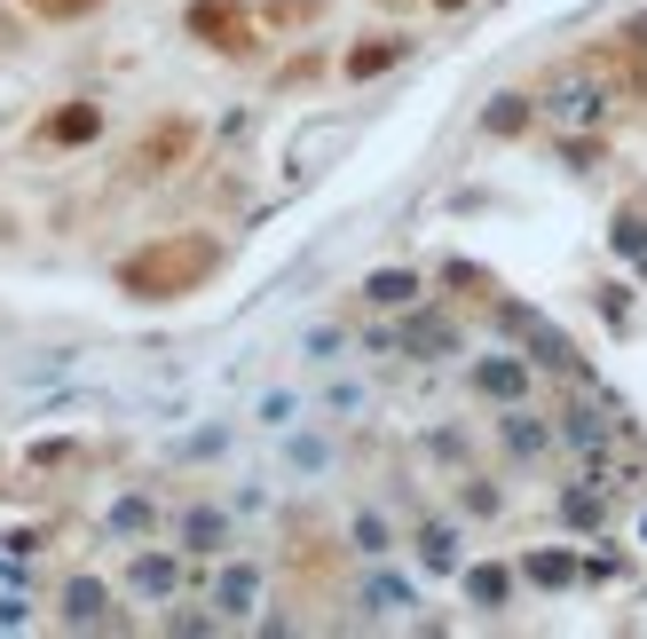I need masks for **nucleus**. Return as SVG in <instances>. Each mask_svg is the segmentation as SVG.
I'll return each mask as SVG.
<instances>
[{
	"label": "nucleus",
	"instance_id": "1",
	"mask_svg": "<svg viewBox=\"0 0 647 639\" xmlns=\"http://www.w3.org/2000/svg\"><path fill=\"white\" fill-rule=\"evenodd\" d=\"M190 553H221V514H190Z\"/></svg>",
	"mask_w": 647,
	"mask_h": 639
}]
</instances>
